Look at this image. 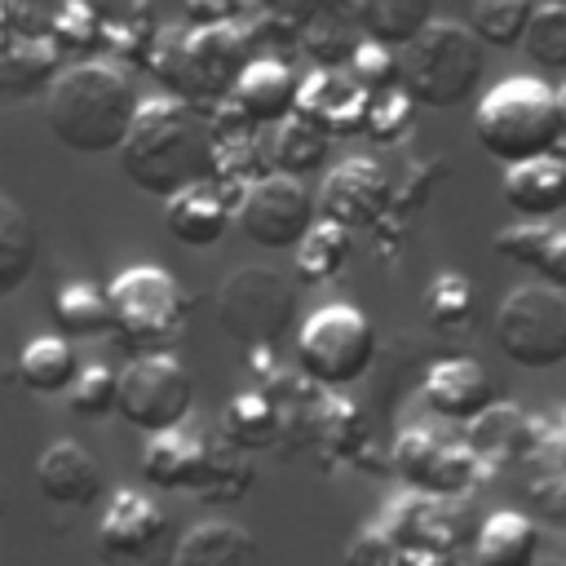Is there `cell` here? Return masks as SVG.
<instances>
[{
  "label": "cell",
  "instance_id": "cell-1",
  "mask_svg": "<svg viewBox=\"0 0 566 566\" xmlns=\"http://www.w3.org/2000/svg\"><path fill=\"white\" fill-rule=\"evenodd\" d=\"M124 177L155 199H172L186 186L212 181V137L203 115H195L190 106H181L177 97L159 93L146 97L137 106V119L124 137V146L115 150Z\"/></svg>",
  "mask_w": 566,
  "mask_h": 566
},
{
  "label": "cell",
  "instance_id": "cell-2",
  "mask_svg": "<svg viewBox=\"0 0 566 566\" xmlns=\"http://www.w3.org/2000/svg\"><path fill=\"white\" fill-rule=\"evenodd\" d=\"M137 84L115 62H71L44 93L53 137L75 155H115L137 119Z\"/></svg>",
  "mask_w": 566,
  "mask_h": 566
},
{
  "label": "cell",
  "instance_id": "cell-3",
  "mask_svg": "<svg viewBox=\"0 0 566 566\" xmlns=\"http://www.w3.org/2000/svg\"><path fill=\"white\" fill-rule=\"evenodd\" d=\"M256 44L243 31V22L190 31V27H164L155 35V49L146 57V71L164 80V93L190 106L195 115H208L230 97L239 75L256 62Z\"/></svg>",
  "mask_w": 566,
  "mask_h": 566
},
{
  "label": "cell",
  "instance_id": "cell-4",
  "mask_svg": "<svg viewBox=\"0 0 566 566\" xmlns=\"http://www.w3.org/2000/svg\"><path fill=\"white\" fill-rule=\"evenodd\" d=\"M473 133H478V146L495 164H504V168H517V164L557 155L562 150L557 88H548L544 80H531V75H517V80L495 84L478 102Z\"/></svg>",
  "mask_w": 566,
  "mask_h": 566
},
{
  "label": "cell",
  "instance_id": "cell-5",
  "mask_svg": "<svg viewBox=\"0 0 566 566\" xmlns=\"http://www.w3.org/2000/svg\"><path fill=\"white\" fill-rule=\"evenodd\" d=\"M482 44L464 22L433 18L402 53H398V88L416 106H460L478 93L482 84Z\"/></svg>",
  "mask_w": 566,
  "mask_h": 566
},
{
  "label": "cell",
  "instance_id": "cell-6",
  "mask_svg": "<svg viewBox=\"0 0 566 566\" xmlns=\"http://www.w3.org/2000/svg\"><path fill=\"white\" fill-rule=\"evenodd\" d=\"M111 296V336L146 358V354H168L181 332H186V314L190 301L181 292V283L159 270V265H128L111 279L106 287Z\"/></svg>",
  "mask_w": 566,
  "mask_h": 566
},
{
  "label": "cell",
  "instance_id": "cell-7",
  "mask_svg": "<svg viewBox=\"0 0 566 566\" xmlns=\"http://www.w3.org/2000/svg\"><path fill=\"white\" fill-rule=\"evenodd\" d=\"M371 363H376V327L358 305L332 301L305 314L296 332V371L314 389H349L371 371Z\"/></svg>",
  "mask_w": 566,
  "mask_h": 566
},
{
  "label": "cell",
  "instance_id": "cell-8",
  "mask_svg": "<svg viewBox=\"0 0 566 566\" xmlns=\"http://www.w3.org/2000/svg\"><path fill=\"white\" fill-rule=\"evenodd\" d=\"M296 310L301 287L270 265H239L217 287V323L243 349H274L292 332Z\"/></svg>",
  "mask_w": 566,
  "mask_h": 566
},
{
  "label": "cell",
  "instance_id": "cell-9",
  "mask_svg": "<svg viewBox=\"0 0 566 566\" xmlns=\"http://www.w3.org/2000/svg\"><path fill=\"white\" fill-rule=\"evenodd\" d=\"M491 332L513 367L553 371L566 363V296L544 283L513 287L500 301Z\"/></svg>",
  "mask_w": 566,
  "mask_h": 566
},
{
  "label": "cell",
  "instance_id": "cell-10",
  "mask_svg": "<svg viewBox=\"0 0 566 566\" xmlns=\"http://www.w3.org/2000/svg\"><path fill=\"white\" fill-rule=\"evenodd\" d=\"M115 411L124 416V424L150 433H168L181 429L195 411V376L186 371L181 358L172 354H146L133 358L119 371V398Z\"/></svg>",
  "mask_w": 566,
  "mask_h": 566
},
{
  "label": "cell",
  "instance_id": "cell-11",
  "mask_svg": "<svg viewBox=\"0 0 566 566\" xmlns=\"http://www.w3.org/2000/svg\"><path fill=\"white\" fill-rule=\"evenodd\" d=\"M177 531L146 491H115L97 517V557L106 566H172Z\"/></svg>",
  "mask_w": 566,
  "mask_h": 566
},
{
  "label": "cell",
  "instance_id": "cell-12",
  "mask_svg": "<svg viewBox=\"0 0 566 566\" xmlns=\"http://www.w3.org/2000/svg\"><path fill=\"white\" fill-rule=\"evenodd\" d=\"M398 478L429 500H455L478 482V455L464 442L442 438L433 424H411L389 451Z\"/></svg>",
  "mask_w": 566,
  "mask_h": 566
},
{
  "label": "cell",
  "instance_id": "cell-13",
  "mask_svg": "<svg viewBox=\"0 0 566 566\" xmlns=\"http://www.w3.org/2000/svg\"><path fill=\"white\" fill-rule=\"evenodd\" d=\"M314 221H318V208H314V195L305 190V181H292L279 172L256 181L239 208V230L256 248H296Z\"/></svg>",
  "mask_w": 566,
  "mask_h": 566
},
{
  "label": "cell",
  "instance_id": "cell-14",
  "mask_svg": "<svg viewBox=\"0 0 566 566\" xmlns=\"http://www.w3.org/2000/svg\"><path fill=\"white\" fill-rule=\"evenodd\" d=\"M389 199H394L389 172L367 155H349L327 172L314 208H318V221H332L354 234V230H371L389 212Z\"/></svg>",
  "mask_w": 566,
  "mask_h": 566
},
{
  "label": "cell",
  "instance_id": "cell-15",
  "mask_svg": "<svg viewBox=\"0 0 566 566\" xmlns=\"http://www.w3.org/2000/svg\"><path fill=\"white\" fill-rule=\"evenodd\" d=\"M424 402L447 424H473L482 411L495 407V380L473 358H442L424 371Z\"/></svg>",
  "mask_w": 566,
  "mask_h": 566
},
{
  "label": "cell",
  "instance_id": "cell-16",
  "mask_svg": "<svg viewBox=\"0 0 566 566\" xmlns=\"http://www.w3.org/2000/svg\"><path fill=\"white\" fill-rule=\"evenodd\" d=\"M296 93H301V71H292L287 57H256L230 88V106L252 128H279L283 119L296 115Z\"/></svg>",
  "mask_w": 566,
  "mask_h": 566
},
{
  "label": "cell",
  "instance_id": "cell-17",
  "mask_svg": "<svg viewBox=\"0 0 566 566\" xmlns=\"http://www.w3.org/2000/svg\"><path fill=\"white\" fill-rule=\"evenodd\" d=\"M367 102L371 97L349 80V71H310L296 93V115L327 137H363Z\"/></svg>",
  "mask_w": 566,
  "mask_h": 566
},
{
  "label": "cell",
  "instance_id": "cell-18",
  "mask_svg": "<svg viewBox=\"0 0 566 566\" xmlns=\"http://www.w3.org/2000/svg\"><path fill=\"white\" fill-rule=\"evenodd\" d=\"M35 491L49 504H57V509H93L102 500L106 482H102L97 460L80 442L62 438V442H49L40 451V460H35Z\"/></svg>",
  "mask_w": 566,
  "mask_h": 566
},
{
  "label": "cell",
  "instance_id": "cell-19",
  "mask_svg": "<svg viewBox=\"0 0 566 566\" xmlns=\"http://www.w3.org/2000/svg\"><path fill=\"white\" fill-rule=\"evenodd\" d=\"M208 460H212V442L181 424V429L146 438L142 478L155 491H199V482L208 473Z\"/></svg>",
  "mask_w": 566,
  "mask_h": 566
},
{
  "label": "cell",
  "instance_id": "cell-20",
  "mask_svg": "<svg viewBox=\"0 0 566 566\" xmlns=\"http://www.w3.org/2000/svg\"><path fill=\"white\" fill-rule=\"evenodd\" d=\"M358 44H363V31L354 22V4L349 0H314L310 18L301 22L296 53H305L314 62V71H345Z\"/></svg>",
  "mask_w": 566,
  "mask_h": 566
},
{
  "label": "cell",
  "instance_id": "cell-21",
  "mask_svg": "<svg viewBox=\"0 0 566 566\" xmlns=\"http://www.w3.org/2000/svg\"><path fill=\"white\" fill-rule=\"evenodd\" d=\"M544 548L539 526L517 509H495L469 539L473 566H535Z\"/></svg>",
  "mask_w": 566,
  "mask_h": 566
},
{
  "label": "cell",
  "instance_id": "cell-22",
  "mask_svg": "<svg viewBox=\"0 0 566 566\" xmlns=\"http://www.w3.org/2000/svg\"><path fill=\"white\" fill-rule=\"evenodd\" d=\"M500 195H504V203H509L522 221H548L553 212L566 208V159L544 155V159L504 168Z\"/></svg>",
  "mask_w": 566,
  "mask_h": 566
},
{
  "label": "cell",
  "instance_id": "cell-23",
  "mask_svg": "<svg viewBox=\"0 0 566 566\" xmlns=\"http://www.w3.org/2000/svg\"><path fill=\"white\" fill-rule=\"evenodd\" d=\"M172 566H261V544L239 522H199L177 539Z\"/></svg>",
  "mask_w": 566,
  "mask_h": 566
},
{
  "label": "cell",
  "instance_id": "cell-24",
  "mask_svg": "<svg viewBox=\"0 0 566 566\" xmlns=\"http://www.w3.org/2000/svg\"><path fill=\"white\" fill-rule=\"evenodd\" d=\"M164 221H168V234L186 248H212L230 230V212L212 181H199V186H186L181 195H172L164 208Z\"/></svg>",
  "mask_w": 566,
  "mask_h": 566
},
{
  "label": "cell",
  "instance_id": "cell-25",
  "mask_svg": "<svg viewBox=\"0 0 566 566\" xmlns=\"http://www.w3.org/2000/svg\"><path fill=\"white\" fill-rule=\"evenodd\" d=\"M349 4L363 40L394 53H402L433 22V0H349Z\"/></svg>",
  "mask_w": 566,
  "mask_h": 566
},
{
  "label": "cell",
  "instance_id": "cell-26",
  "mask_svg": "<svg viewBox=\"0 0 566 566\" xmlns=\"http://www.w3.org/2000/svg\"><path fill=\"white\" fill-rule=\"evenodd\" d=\"M75 376H80V358H75V345L62 336H31L18 349V380L40 398L66 394Z\"/></svg>",
  "mask_w": 566,
  "mask_h": 566
},
{
  "label": "cell",
  "instance_id": "cell-27",
  "mask_svg": "<svg viewBox=\"0 0 566 566\" xmlns=\"http://www.w3.org/2000/svg\"><path fill=\"white\" fill-rule=\"evenodd\" d=\"M283 433V411L274 407V398H265L261 389H243L230 398V407L221 411V438L234 451H265L274 447Z\"/></svg>",
  "mask_w": 566,
  "mask_h": 566
},
{
  "label": "cell",
  "instance_id": "cell-28",
  "mask_svg": "<svg viewBox=\"0 0 566 566\" xmlns=\"http://www.w3.org/2000/svg\"><path fill=\"white\" fill-rule=\"evenodd\" d=\"M62 71V53L49 40H13L0 49V97H31L49 93Z\"/></svg>",
  "mask_w": 566,
  "mask_h": 566
},
{
  "label": "cell",
  "instance_id": "cell-29",
  "mask_svg": "<svg viewBox=\"0 0 566 566\" xmlns=\"http://www.w3.org/2000/svg\"><path fill=\"white\" fill-rule=\"evenodd\" d=\"M327 155H332V137L323 128H314L310 119L292 115L274 128V142H270V168L279 177H314L318 168H327Z\"/></svg>",
  "mask_w": 566,
  "mask_h": 566
},
{
  "label": "cell",
  "instance_id": "cell-30",
  "mask_svg": "<svg viewBox=\"0 0 566 566\" xmlns=\"http://www.w3.org/2000/svg\"><path fill=\"white\" fill-rule=\"evenodd\" d=\"M35 256H40L35 221L22 212V203L0 195V301L13 296L31 279Z\"/></svg>",
  "mask_w": 566,
  "mask_h": 566
},
{
  "label": "cell",
  "instance_id": "cell-31",
  "mask_svg": "<svg viewBox=\"0 0 566 566\" xmlns=\"http://www.w3.org/2000/svg\"><path fill=\"white\" fill-rule=\"evenodd\" d=\"M53 323L62 340H88L111 332V296L88 279H71L53 296Z\"/></svg>",
  "mask_w": 566,
  "mask_h": 566
},
{
  "label": "cell",
  "instance_id": "cell-32",
  "mask_svg": "<svg viewBox=\"0 0 566 566\" xmlns=\"http://www.w3.org/2000/svg\"><path fill=\"white\" fill-rule=\"evenodd\" d=\"M310 438L327 455H340V460L363 455V447H367L363 411L349 398H340V394H318L314 398V411H310Z\"/></svg>",
  "mask_w": 566,
  "mask_h": 566
},
{
  "label": "cell",
  "instance_id": "cell-33",
  "mask_svg": "<svg viewBox=\"0 0 566 566\" xmlns=\"http://www.w3.org/2000/svg\"><path fill=\"white\" fill-rule=\"evenodd\" d=\"M354 256V234L332 226V221H314L310 234L296 243V279L301 287H323L332 283Z\"/></svg>",
  "mask_w": 566,
  "mask_h": 566
},
{
  "label": "cell",
  "instance_id": "cell-34",
  "mask_svg": "<svg viewBox=\"0 0 566 566\" xmlns=\"http://www.w3.org/2000/svg\"><path fill=\"white\" fill-rule=\"evenodd\" d=\"M535 0H473V35L491 49H522Z\"/></svg>",
  "mask_w": 566,
  "mask_h": 566
},
{
  "label": "cell",
  "instance_id": "cell-35",
  "mask_svg": "<svg viewBox=\"0 0 566 566\" xmlns=\"http://www.w3.org/2000/svg\"><path fill=\"white\" fill-rule=\"evenodd\" d=\"M106 18H102V9L97 4H88V0H66L62 4V13H57V22H53V35H49V44L66 57H80V62H88V53L93 49H106Z\"/></svg>",
  "mask_w": 566,
  "mask_h": 566
},
{
  "label": "cell",
  "instance_id": "cell-36",
  "mask_svg": "<svg viewBox=\"0 0 566 566\" xmlns=\"http://www.w3.org/2000/svg\"><path fill=\"white\" fill-rule=\"evenodd\" d=\"M473 310H478V292L464 274H438L424 287V318L438 332H464L473 323Z\"/></svg>",
  "mask_w": 566,
  "mask_h": 566
},
{
  "label": "cell",
  "instance_id": "cell-37",
  "mask_svg": "<svg viewBox=\"0 0 566 566\" xmlns=\"http://www.w3.org/2000/svg\"><path fill=\"white\" fill-rule=\"evenodd\" d=\"M526 57L544 71H566V0H539L522 40Z\"/></svg>",
  "mask_w": 566,
  "mask_h": 566
},
{
  "label": "cell",
  "instance_id": "cell-38",
  "mask_svg": "<svg viewBox=\"0 0 566 566\" xmlns=\"http://www.w3.org/2000/svg\"><path fill=\"white\" fill-rule=\"evenodd\" d=\"M447 172H451V159H416L411 164V172H407V181H398L394 186V199H389V212H385V221H394V226H402V230H411V221H416V212L433 199V190L447 181Z\"/></svg>",
  "mask_w": 566,
  "mask_h": 566
},
{
  "label": "cell",
  "instance_id": "cell-39",
  "mask_svg": "<svg viewBox=\"0 0 566 566\" xmlns=\"http://www.w3.org/2000/svg\"><path fill=\"white\" fill-rule=\"evenodd\" d=\"M252 482H256V469H252V460H243V451H212V460H208V473H203V482H199V500L203 504H234V500H243L248 491H252Z\"/></svg>",
  "mask_w": 566,
  "mask_h": 566
},
{
  "label": "cell",
  "instance_id": "cell-40",
  "mask_svg": "<svg viewBox=\"0 0 566 566\" xmlns=\"http://www.w3.org/2000/svg\"><path fill=\"white\" fill-rule=\"evenodd\" d=\"M411 115H416V102L394 88V93H380L367 102V119H363V137L376 142V146H394L402 142V133L411 128Z\"/></svg>",
  "mask_w": 566,
  "mask_h": 566
},
{
  "label": "cell",
  "instance_id": "cell-41",
  "mask_svg": "<svg viewBox=\"0 0 566 566\" xmlns=\"http://www.w3.org/2000/svg\"><path fill=\"white\" fill-rule=\"evenodd\" d=\"M115 398H119V371H111V367H102V363L80 367L75 385L66 389L71 411H75V416H88V420L115 411Z\"/></svg>",
  "mask_w": 566,
  "mask_h": 566
},
{
  "label": "cell",
  "instance_id": "cell-42",
  "mask_svg": "<svg viewBox=\"0 0 566 566\" xmlns=\"http://www.w3.org/2000/svg\"><path fill=\"white\" fill-rule=\"evenodd\" d=\"M349 80L367 93V97H380V93H394L398 88V53L394 49H380L371 40H363L349 57Z\"/></svg>",
  "mask_w": 566,
  "mask_h": 566
},
{
  "label": "cell",
  "instance_id": "cell-43",
  "mask_svg": "<svg viewBox=\"0 0 566 566\" xmlns=\"http://www.w3.org/2000/svg\"><path fill=\"white\" fill-rule=\"evenodd\" d=\"M62 4L66 0H0V13H4L13 40H49Z\"/></svg>",
  "mask_w": 566,
  "mask_h": 566
},
{
  "label": "cell",
  "instance_id": "cell-44",
  "mask_svg": "<svg viewBox=\"0 0 566 566\" xmlns=\"http://www.w3.org/2000/svg\"><path fill=\"white\" fill-rule=\"evenodd\" d=\"M548 234H553V226H548V221H517V226H504V230L491 239V248H495L504 261H517V265L535 270V265H539V256H544Z\"/></svg>",
  "mask_w": 566,
  "mask_h": 566
},
{
  "label": "cell",
  "instance_id": "cell-45",
  "mask_svg": "<svg viewBox=\"0 0 566 566\" xmlns=\"http://www.w3.org/2000/svg\"><path fill=\"white\" fill-rule=\"evenodd\" d=\"M345 566H394L398 562V548L394 539L380 531V526H363L349 544H345Z\"/></svg>",
  "mask_w": 566,
  "mask_h": 566
},
{
  "label": "cell",
  "instance_id": "cell-46",
  "mask_svg": "<svg viewBox=\"0 0 566 566\" xmlns=\"http://www.w3.org/2000/svg\"><path fill=\"white\" fill-rule=\"evenodd\" d=\"M181 9H186L190 31H212V27H230L243 18L239 0H181Z\"/></svg>",
  "mask_w": 566,
  "mask_h": 566
},
{
  "label": "cell",
  "instance_id": "cell-47",
  "mask_svg": "<svg viewBox=\"0 0 566 566\" xmlns=\"http://www.w3.org/2000/svg\"><path fill=\"white\" fill-rule=\"evenodd\" d=\"M535 274H539L544 287H553V292L566 296V226H553V234H548V243H544V256H539Z\"/></svg>",
  "mask_w": 566,
  "mask_h": 566
},
{
  "label": "cell",
  "instance_id": "cell-48",
  "mask_svg": "<svg viewBox=\"0 0 566 566\" xmlns=\"http://www.w3.org/2000/svg\"><path fill=\"white\" fill-rule=\"evenodd\" d=\"M394 566H455L451 553H433V548H402Z\"/></svg>",
  "mask_w": 566,
  "mask_h": 566
},
{
  "label": "cell",
  "instance_id": "cell-49",
  "mask_svg": "<svg viewBox=\"0 0 566 566\" xmlns=\"http://www.w3.org/2000/svg\"><path fill=\"white\" fill-rule=\"evenodd\" d=\"M557 124H562V150H566V84L557 88ZM557 150V155H562Z\"/></svg>",
  "mask_w": 566,
  "mask_h": 566
},
{
  "label": "cell",
  "instance_id": "cell-50",
  "mask_svg": "<svg viewBox=\"0 0 566 566\" xmlns=\"http://www.w3.org/2000/svg\"><path fill=\"white\" fill-rule=\"evenodd\" d=\"M13 44V31H9V22H4V13H0V49H9Z\"/></svg>",
  "mask_w": 566,
  "mask_h": 566
},
{
  "label": "cell",
  "instance_id": "cell-51",
  "mask_svg": "<svg viewBox=\"0 0 566 566\" xmlns=\"http://www.w3.org/2000/svg\"><path fill=\"white\" fill-rule=\"evenodd\" d=\"M535 566H566V557H548V562H544V557H539V562H535Z\"/></svg>",
  "mask_w": 566,
  "mask_h": 566
},
{
  "label": "cell",
  "instance_id": "cell-52",
  "mask_svg": "<svg viewBox=\"0 0 566 566\" xmlns=\"http://www.w3.org/2000/svg\"><path fill=\"white\" fill-rule=\"evenodd\" d=\"M0 513H4V500H0Z\"/></svg>",
  "mask_w": 566,
  "mask_h": 566
}]
</instances>
